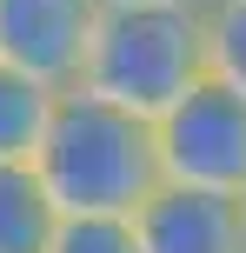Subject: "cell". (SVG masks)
<instances>
[{
    "label": "cell",
    "mask_w": 246,
    "mask_h": 253,
    "mask_svg": "<svg viewBox=\"0 0 246 253\" xmlns=\"http://www.w3.org/2000/svg\"><path fill=\"white\" fill-rule=\"evenodd\" d=\"M153 153L167 187L246 200V100L207 74L153 120Z\"/></svg>",
    "instance_id": "obj_3"
},
{
    "label": "cell",
    "mask_w": 246,
    "mask_h": 253,
    "mask_svg": "<svg viewBox=\"0 0 246 253\" xmlns=\"http://www.w3.org/2000/svg\"><path fill=\"white\" fill-rule=\"evenodd\" d=\"M47 253H133V220L106 213H60L47 233Z\"/></svg>",
    "instance_id": "obj_9"
},
{
    "label": "cell",
    "mask_w": 246,
    "mask_h": 253,
    "mask_svg": "<svg viewBox=\"0 0 246 253\" xmlns=\"http://www.w3.org/2000/svg\"><path fill=\"white\" fill-rule=\"evenodd\" d=\"M53 200L40 193L34 167H0V253H47Z\"/></svg>",
    "instance_id": "obj_6"
},
{
    "label": "cell",
    "mask_w": 246,
    "mask_h": 253,
    "mask_svg": "<svg viewBox=\"0 0 246 253\" xmlns=\"http://www.w3.org/2000/svg\"><path fill=\"white\" fill-rule=\"evenodd\" d=\"M133 253H246V200L160 180L133 207Z\"/></svg>",
    "instance_id": "obj_5"
},
{
    "label": "cell",
    "mask_w": 246,
    "mask_h": 253,
    "mask_svg": "<svg viewBox=\"0 0 246 253\" xmlns=\"http://www.w3.org/2000/svg\"><path fill=\"white\" fill-rule=\"evenodd\" d=\"M100 7H120V0H100Z\"/></svg>",
    "instance_id": "obj_10"
},
{
    "label": "cell",
    "mask_w": 246,
    "mask_h": 253,
    "mask_svg": "<svg viewBox=\"0 0 246 253\" xmlns=\"http://www.w3.org/2000/svg\"><path fill=\"white\" fill-rule=\"evenodd\" d=\"M207 80V7L200 0H120L100 7L80 87L160 120L186 87Z\"/></svg>",
    "instance_id": "obj_2"
},
{
    "label": "cell",
    "mask_w": 246,
    "mask_h": 253,
    "mask_svg": "<svg viewBox=\"0 0 246 253\" xmlns=\"http://www.w3.org/2000/svg\"><path fill=\"white\" fill-rule=\"evenodd\" d=\"M100 0H0V67L67 93L80 87Z\"/></svg>",
    "instance_id": "obj_4"
},
{
    "label": "cell",
    "mask_w": 246,
    "mask_h": 253,
    "mask_svg": "<svg viewBox=\"0 0 246 253\" xmlns=\"http://www.w3.org/2000/svg\"><path fill=\"white\" fill-rule=\"evenodd\" d=\"M207 7V74L246 100V0H200Z\"/></svg>",
    "instance_id": "obj_8"
},
{
    "label": "cell",
    "mask_w": 246,
    "mask_h": 253,
    "mask_svg": "<svg viewBox=\"0 0 246 253\" xmlns=\"http://www.w3.org/2000/svg\"><path fill=\"white\" fill-rule=\"evenodd\" d=\"M34 180L53 200V213H106L133 220V207L160 187V153H153V120L100 100L87 87L53 93V114L34 147Z\"/></svg>",
    "instance_id": "obj_1"
},
{
    "label": "cell",
    "mask_w": 246,
    "mask_h": 253,
    "mask_svg": "<svg viewBox=\"0 0 246 253\" xmlns=\"http://www.w3.org/2000/svg\"><path fill=\"white\" fill-rule=\"evenodd\" d=\"M53 114V87L0 67V167H27L40 147V126Z\"/></svg>",
    "instance_id": "obj_7"
}]
</instances>
